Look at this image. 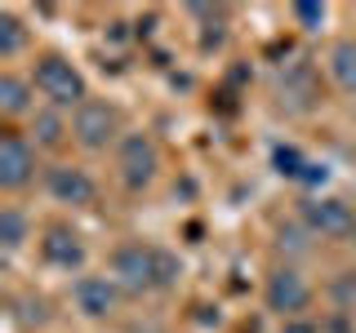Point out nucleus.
<instances>
[{"mask_svg": "<svg viewBox=\"0 0 356 333\" xmlns=\"http://www.w3.org/2000/svg\"><path fill=\"white\" fill-rule=\"evenodd\" d=\"M31 85H36L54 107H81L85 103V76H81V67L58 58V53H49V58L36 62Z\"/></svg>", "mask_w": 356, "mask_h": 333, "instance_id": "1", "label": "nucleus"}, {"mask_svg": "<svg viewBox=\"0 0 356 333\" xmlns=\"http://www.w3.org/2000/svg\"><path fill=\"white\" fill-rule=\"evenodd\" d=\"M116 164H120V182L129 187V191H143V187L156 182V173H161V151H156V142L147 133H125L116 147Z\"/></svg>", "mask_w": 356, "mask_h": 333, "instance_id": "2", "label": "nucleus"}, {"mask_svg": "<svg viewBox=\"0 0 356 333\" xmlns=\"http://www.w3.org/2000/svg\"><path fill=\"white\" fill-rule=\"evenodd\" d=\"M72 133L85 151H103L107 142H116L120 133V116L111 103H98V98H85L81 107L72 111Z\"/></svg>", "mask_w": 356, "mask_h": 333, "instance_id": "3", "label": "nucleus"}, {"mask_svg": "<svg viewBox=\"0 0 356 333\" xmlns=\"http://www.w3.org/2000/svg\"><path fill=\"white\" fill-rule=\"evenodd\" d=\"M111 275L125 284L129 293H147L156 289V244H120L111 258Z\"/></svg>", "mask_w": 356, "mask_h": 333, "instance_id": "4", "label": "nucleus"}, {"mask_svg": "<svg viewBox=\"0 0 356 333\" xmlns=\"http://www.w3.org/2000/svg\"><path fill=\"white\" fill-rule=\"evenodd\" d=\"M263 298H267V307H272L276 316L294 320L298 311L312 302V284L303 280V271H294V266H276V271L267 275V284H263Z\"/></svg>", "mask_w": 356, "mask_h": 333, "instance_id": "5", "label": "nucleus"}, {"mask_svg": "<svg viewBox=\"0 0 356 333\" xmlns=\"http://www.w3.org/2000/svg\"><path fill=\"white\" fill-rule=\"evenodd\" d=\"M303 222H307V231H316V236H352V231H356L352 205L339 200V196H312V200H303Z\"/></svg>", "mask_w": 356, "mask_h": 333, "instance_id": "6", "label": "nucleus"}, {"mask_svg": "<svg viewBox=\"0 0 356 333\" xmlns=\"http://www.w3.org/2000/svg\"><path fill=\"white\" fill-rule=\"evenodd\" d=\"M31 178H36V151H31V142L18 138V133H5V142H0V187L5 191H22Z\"/></svg>", "mask_w": 356, "mask_h": 333, "instance_id": "7", "label": "nucleus"}, {"mask_svg": "<svg viewBox=\"0 0 356 333\" xmlns=\"http://www.w3.org/2000/svg\"><path fill=\"white\" fill-rule=\"evenodd\" d=\"M116 280H107V275H81L76 280V289H72V302H76V311L81 316H89V320H107L111 311H116Z\"/></svg>", "mask_w": 356, "mask_h": 333, "instance_id": "8", "label": "nucleus"}, {"mask_svg": "<svg viewBox=\"0 0 356 333\" xmlns=\"http://www.w3.org/2000/svg\"><path fill=\"white\" fill-rule=\"evenodd\" d=\"M44 182H49V196L58 200V205H89V200L98 196L94 178L85 169H72V164H54Z\"/></svg>", "mask_w": 356, "mask_h": 333, "instance_id": "9", "label": "nucleus"}, {"mask_svg": "<svg viewBox=\"0 0 356 333\" xmlns=\"http://www.w3.org/2000/svg\"><path fill=\"white\" fill-rule=\"evenodd\" d=\"M40 253H44V262H49V266H63V271H76V266L85 262L81 236H76V231H67V227H49V231H44Z\"/></svg>", "mask_w": 356, "mask_h": 333, "instance_id": "10", "label": "nucleus"}, {"mask_svg": "<svg viewBox=\"0 0 356 333\" xmlns=\"http://www.w3.org/2000/svg\"><path fill=\"white\" fill-rule=\"evenodd\" d=\"M330 76H334L339 89L356 94V40H339L330 49Z\"/></svg>", "mask_w": 356, "mask_h": 333, "instance_id": "11", "label": "nucleus"}, {"mask_svg": "<svg viewBox=\"0 0 356 333\" xmlns=\"http://www.w3.org/2000/svg\"><path fill=\"white\" fill-rule=\"evenodd\" d=\"M31 89L27 80H18V76H0V111L5 116H22V111H31Z\"/></svg>", "mask_w": 356, "mask_h": 333, "instance_id": "12", "label": "nucleus"}, {"mask_svg": "<svg viewBox=\"0 0 356 333\" xmlns=\"http://www.w3.org/2000/svg\"><path fill=\"white\" fill-rule=\"evenodd\" d=\"M22 240H27V214L14 209V205L0 209V244L14 253V249H22Z\"/></svg>", "mask_w": 356, "mask_h": 333, "instance_id": "13", "label": "nucleus"}, {"mask_svg": "<svg viewBox=\"0 0 356 333\" xmlns=\"http://www.w3.org/2000/svg\"><path fill=\"white\" fill-rule=\"evenodd\" d=\"M272 164H276V173L294 178V182H303L307 169H312V160H307L298 147H276V151H272Z\"/></svg>", "mask_w": 356, "mask_h": 333, "instance_id": "14", "label": "nucleus"}, {"mask_svg": "<svg viewBox=\"0 0 356 333\" xmlns=\"http://www.w3.org/2000/svg\"><path fill=\"white\" fill-rule=\"evenodd\" d=\"M27 44V31L14 14H0V58H14V53Z\"/></svg>", "mask_w": 356, "mask_h": 333, "instance_id": "15", "label": "nucleus"}, {"mask_svg": "<svg viewBox=\"0 0 356 333\" xmlns=\"http://www.w3.org/2000/svg\"><path fill=\"white\" fill-rule=\"evenodd\" d=\"M178 275H183V262H178L170 249H156V289L178 284Z\"/></svg>", "mask_w": 356, "mask_h": 333, "instance_id": "16", "label": "nucleus"}, {"mask_svg": "<svg viewBox=\"0 0 356 333\" xmlns=\"http://www.w3.org/2000/svg\"><path fill=\"white\" fill-rule=\"evenodd\" d=\"M58 138H63V120L54 116V111H40L36 116V142L49 147V142H58Z\"/></svg>", "mask_w": 356, "mask_h": 333, "instance_id": "17", "label": "nucleus"}, {"mask_svg": "<svg viewBox=\"0 0 356 333\" xmlns=\"http://www.w3.org/2000/svg\"><path fill=\"white\" fill-rule=\"evenodd\" d=\"M294 18L303 22L307 31H316L321 22H325V5H316V0H298V5H294Z\"/></svg>", "mask_w": 356, "mask_h": 333, "instance_id": "18", "label": "nucleus"}, {"mask_svg": "<svg viewBox=\"0 0 356 333\" xmlns=\"http://www.w3.org/2000/svg\"><path fill=\"white\" fill-rule=\"evenodd\" d=\"M281 333H316V325H312V320H285V325H281Z\"/></svg>", "mask_w": 356, "mask_h": 333, "instance_id": "19", "label": "nucleus"}]
</instances>
